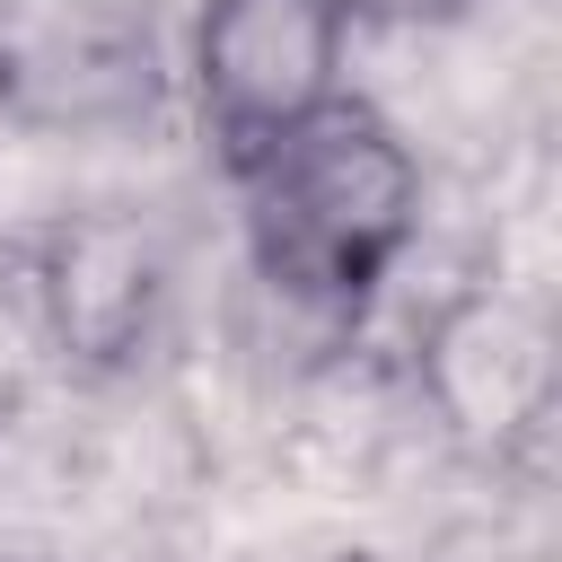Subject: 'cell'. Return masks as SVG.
<instances>
[{
    "instance_id": "1",
    "label": "cell",
    "mask_w": 562,
    "mask_h": 562,
    "mask_svg": "<svg viewBox=\"0 0 562 562\" xmlns=\"http://www.w3.org/2000/svg\"><path fill=\"white\" fill-rule=\"evenodd\" d=\"M228 193L246 281L325 334L360 325V307L422 237V158L369 97H334L325 114H307L290 140L246 158Z\"/></svg>"
},
{
    "instance_id": "5",
    "label": "cell",
    "mask_w": 562,
    "mask_h": 562,
    "mask_svg": "<svg viewBox=\"0 0 562 562\" xmlns=\"http://www.w3.org/2000/svg\"><path fill=\"white\" fill-rule=\"evenodd\" d=\"M413 395L483 465L527 457L553 430V342L501 290H457L413 342Z\"/></svg>"
},
{
    "instance_id": "6",
    "label": "cell",
    "mask_w": 562,
    "mask_h": 562,
    "mask_svg": "<svg viewBox=\"0 0 562 562\" xmlns=\"http://www.w3.org/2000/svg\"><path fill=\"white\" fill-rule=\"evenodd\" d=\"M342 9H351V26H439L474 0H342Z\"/></svg>"
},
{
    "instance_id": "3",
    "label": "cell",
    "mask_w": 562,
    "mask_h": 562,
    "mask_svg": "<svg viewBox=\"0 0 562 562\" xmlns=\"http://www.w3.org/2000/svg\"><path fill=\"white\" fill-rule=\"evenodd\" d=\"M351 9L342 0H193L184 97L220 176L290 140L307 114L351 97Z\"/></svg>"
},
{
    "instance_id": "2",
    "label": "cell",
    "mask_w": 562,
    "mask_h": 562,
    "mask_svg": "<svg viewBox=\"0 0 562 562\" xmlns=\"http://www.w3.org/2000/svg\"><path fill=\"white\" fill-rule=\"evenodd\" d=\"M18 307L70 378H132L176 316V246L132 202H79L18 237Z\"/></svg>"
},
{
    "instance_id": "4",
    "label": "cell",
    "mask_w": 562,
    "mask_h": 562,
    "mask_svg": "<svg viewBox=\"0 0 562 562\" xmlns=\"http://www.w3.org/2000/svg\"><path fill=\"white\" fill-rule=\"evenodd\" d=\"M149 0H0V123L44 140H114L167 105Z\"/></svg>"
}]
</instances>
